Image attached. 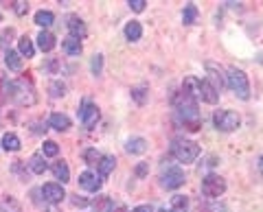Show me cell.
Listing matches in <instances>:
<instances>
[{
	"label": "cell",
	"instance_id": "obj_1",
	"mask_svg": "<svg viewBox=\"0 0 263 212\" xmlns=\"http://www.w3.org/2000/svg\"><path fill=\"white\" fill-rule=\"evenodd\" d=\"M173 105L178 110V114H180V121L187 125V129L191 131H197L202 125V118H200V110H197V98L189 96L187 92H178L173 96Z\"/></svg>",
	"mask_w": 263,
	"mask_h": 212
},
{
	"label": "cell",
	"instance_id": "obj_2",
	"mask_svg": "<svg viewBox=\"0 0 263 212\" xmlns=\"http://www.w3.org/2000/svg\"><path fill=\"white\" fill-rule=\"evenodd\" d=\"M226 83H228V88L241 98V101H248L250 98V83H248V77H246V72L243 70L230 66L228 75H226Z\"/></svg>",
	"mask_w": 263,
	"mask_h": 212
},
{
	"label": "cell",
	"instance_id": "obj_3",
	"mask_svg": "<svg viewBox=\"0 0 263 212\" xmlns=\"http://www.w3.org/2000/svg\"><path fill=\"white\" fill-rule=\"evenodd\" d=\"M7 98H11L13 103L18 105H33L35 103V94H33V88L26 81H9V88H7Z\"/></svg>",
	"mask_w": 263,
	"mask_h": 212
},
{
	"label": "cell",
	"instance_id": "obj_4",
	"mask_svg": "<svg viewBox=\"0 0 263 212\" xmlns=\"http://www.w3.org/2000/svg\"><path fill=\"white\" fill-rule=\"evenodd\" d=\"M171 153H173L178 162L191 164L197 160V155H200V144L193 140H176L173 147H171Z\"/></svg>",
	"mask_w": 263,
	"mask_h": 212
},
{
	"label": "cell",
	"instance_id": "obj_5",
	"mask_svg": "<svg viewBox=\"0 0 263 212\" xmlns=\"http://www.w3.org/2000/svg\"><path fill=\"white\" fill-rule=\"evenodd\" d=\"M213 123L215 127L224 131V134H230V131H235L237 127L241 125V118L237 112H230V110H217L215 116H213Z\"/></svg>",
	"mask_w": 263,
	"mask_h": 212
},
{
	"label": "cell",
	"instance_id": "obj_6",
	"mask_svg": "<svg viewBox=\"0 0 263 212\" xmlns=\"http://www.w3.org/2000/svg\"><path fill=\"white\" fill-rule=\"evenodd\" d=\"M202 193L210 197V199H217V197H222L226 193V180L217 173H208L202 180Z\"/></svg>",
	"mask_w": 263,
	"mask_h": 212
},
{
	"label": "cell",
	"instance_id": "obj_7",
	"mask_svg": "<svg viewBox=\"0 0 263 212\" xmlns=\"http://www.w3.org/2000/svg\"><path fill=\"white\" fill-rule=\"evenodd\" d=\"M79 121H81L83 127H88V129H92L99 123V108L92 101H88V98H83L81 108H79Z\"/></svg>",
	"mask_w": 263,
	"mask_h": 212
},
{
	"label": "cell",
	"instance_id": "obj_8",
	"mask_svg": "<svg viewBox=\"0 0 263 212\" xmlns=\"http://www.w3.org/2000/svg\"><path fill=\"white\" fill-rule=\"evenodd\" d=\"M160 184H162V188H167V190H176V188H180L182 184H184V173H182V169H178V167H169L167 171H162V175H160Z\"/></svg>",
	"mask_w": 263,
	"mask_h": 212
},
{
	"label": "cell",
	"instance_id": "obj_9",
	"mask_svg": "<svg viewBox=\"0 0 263 212\" xmlns=\"http://www.w3.org/2000/svg\"><path fill=\"white\" fill-rule=\"evenodd\" d=\"M42 195H44V199L49 201V203H59L66 197L62 184H44V186H42Z\"/></svg>",
	"mask_w": 263,
	"mask_h": 212
},
{
	"label": "cell",
	"instance_id": "obj_10",
	"mask_svg": "<svg viewBox=\"0 0 263 212\" xmlns=\"http://www.w3.org/2000/svg\"><path fill=\"white\" fill-rule=\"evenodd\" d=\"M206 72H208V79H206V81L213 83L217 90H222V85L226 83V75L222 72L220 66H217L215 62H206Z\"/></svg>",
	"mask_w": 263,
	"mask_h": 212
},
{
	"label": "cell",
	"instance_id": "obj_11",
	"mask_svg": "<svg viewBox=\"0 0 263 212\" xmlns=\"http://www.w3.org/2000/svg\"><path fill=\"white\" fill-rule=\"evenodd\" d=\"M79 186H81L83 190H88V193H97L99 188H101V180L90 173V171H83L81 175H79Z\"/></svg>",
	"mask_w": 263,
	"mask_h": 212
},
{
	"label": "cell",
	"instance_id": "obj_12",
	"mask_svg": "<svg viewBox=\"0 0 263 212\" xmlns=\"http://www.w3.org/2000/svg\"><path fill=\"white\" fill-rule=\"evenodd\" d=\"M200 98L213 105V103H217V98H220V90H217L210 81H206V79H204V81L200 83Z\"/></svg>",
	"mask_w": 263,
	"mask_h": 212
},
{
	"label": "cell",
	"instance_id": "obj_13",
	"mask_svg": "<svg viewBox=\"0 0 263 212\" xmlns=\"http://www.w3.org/2000/svg\"><path fill=\"white\" fill-rule=\"evenodd\" d=\"M66 26H68V31H70V37H77V39L85 37V33H88V31H85L83 20L77 18V16H70L68 22H66Z\"/></svg>",
	"mask_w": 263,
	"mask_h": 212
},
{
	"label": "cell",
	"instance_id": "obj_14",
	"mask_svg": "<svg viewBox=\"0 0 263 212\" xmlns=\"http://www.w3.org/2000/svg\"><path fill=\"white\" fill-rule=\"evenodd\" d=\"M125 151L132 155H141L147 151V140L145 138H129L127 144H125Z\"/></svg>",
	"mask_w": 263,
	"mask_h": 212
},
{
	"label": "cell",
	"instance_id": "obj_15",
	"mask_svg": "<svg viewBox=\"0 0 263 212\" xmlns=\"http://www.w3.org/2000/svg\"><path fill=\"white\" fill-rule=\"evenodd\" d=\"M62 48L66 55H70V57H77V55H81V39H77V37H66L64 42H62Z\"/></svg>",
	"mask_w": 263,
	"mask_h": 212
},
{
	"label": "cell",
	"instance_id": "obj_16",
	"mask_svg": "<svg viewBox=\"0 0 263 212\" xmlns=\"http://www.w3.org/2000/svg\"><path fill=\"white\" fill-rule=\"evenodd\" d=\"M49 127L57 129V131H68L70 129V118L66 116V114H51Z\"/></svg>",
	"mask_w": 263,
	"mask_h": 212
},
{
	"label": "cell",
	"instance_id": "obj_17",
	"mask_svg": "<svg viewBox=\"0 0 263 212\" xmlns=\"http://www.w3.org/2000/svg\"><path fill=\"white\" fill-rule=\"evenodd\" d=\"M200 83H202V79L187 77L184 79V83H182V92H187V94L193 96V98H200Z\"/></svg>",
	"mask_w": 263,
	"mask_h": 212
},
{
	"label": "cell",
	"instance_id": "obj_18",
	"mask_svg": "<svg viewBox=\"0 0 263 212\" xmlns=\"http://www.w3.org/2000/svg\"><path fill=\"white\" fill-rule=\"evenodd\" d=\"M125 37H127L129 42H138V39L143 37V26H141V22L132 20V22L125 24Z\"/></svg>",
	"mask_w": 263,
	"mask_h": 212
},
{
	"label": "cell",
	"instance_id": "obj_19",
	"mask_svg": "<svg viewBox=\"0 0 263 212\" xmlns=\"http://www.w3.org/2000/svg\"><path fill=\"white\" fill-rule=\"evenodd\" d=\"M37 46H39V50H44V52H51L53 48H55V35L49 31H42L37 35Z\"/></svg>",
	"mask_w": 263,
	"mask_h": 212
},
{
	"label": "cell",
	"instance_id": "obj_20",
	"mask_svg": "<svg viewBox=\"0 0 263 212\" xmlns=\"http://www.w3.org/2000/svg\"><path fill=\"white\" fill-rule=\"evenodd\" d=\"M99 177H108L112 171H114V167H116V160L112 155H101V160H99Z\"/></svg>",
	"mask_w": 263,
	"mask_h": 212
},
{
	"label": "cell",
	"instance_id": "obj_21",
	"mask_svg": "<svg viewBox=\"0 0 263 212\" xmlns=\"http://www.w3.org/2000/svg\"><path fill=\"white\" fill-rule=\"evenodd\" d=\"M197 16H200V11H197V7L191 3V5L184 7V11H182V22L187 26H191V24L197 22Z\"/></svg>",
	"mask_w": 263,
	"mask_h": 212
},
{
	"label": "cell",
	"instance_id": "obj_22",
	"mask_svg": "<svg viewBox=\"0 0 263 212\" xmlns=\"http://www.w3.org/2000/svg\"><path fill=\"white\" fill-rule=\"evenodd\" d=\"M18 52H20V55H24V57H33V55H35V46H33V42L26 35L18 39Z\"/></svg>",
	"mask_w": 263,
	"mask_h": 212
},
{
	"label": "cell",
	"instance_id": "obj_23",
	"mask_svg": "<svg viewBox=\"0 0 263 212\" xmlns=\"http://www.w3.org/2000/svg\"><path fill=\"white\" fill-rule=\"evenodd\" d=\"M53 175H55V180H59L62 184L70 182V171L66 167V162H57L55 167H53Z\"/></svg>",
	"mask_w": 263,
	"mask_h": 212
},
{
	"label": "cell",
	"instance_id": "obj_24",
	"mask_svg": "<svg viewBox=\"0 0 263 212\" xmlns=\"http://www.w3.org/2000/svg\"><path fill=\"white\" fill-rule=\"evenodd\" d=\"M3 149L5 151H20V138L16 134H11V131H7L3 136Z\"/></svg>",
	"mask_w": 263,
	"mask_h": 212
},
{
	"label": "cell",
	"instance_id": "obj_25",
	"mask_svg": "<svg viewBox=\"0 0 263 212\" xmlns=\"http://www.w3.org/2000/svg\"><path fill=\"white\" fill-rule=\"evenodd\" d=\"M5 64L9 66L11 70H20L22 68V57H20V52H16V50H7L5 52Z\"/></svg>",
	"mask_w": 263,
	"mask_h": 212
},
{
	"label": "cell",
	"instance_id": "obj_26",
	"mask_svg": "<svg viewBox=\"0 0 263 212\" xmlns=\"http://www.w3.org/2000/svg\"><path fill=\"white\" fill-rule=\"evenodd\" d=\"M29 167H31V171H33V173H35V175H42L44 171L49 169V164H46L44 155H39V153H37V155H33V157H31Z\"/></svg>",
	"mask_w": 263,
	"mask_h": 212
},
{
	"label": "cell",
	"instance_id": "obj_27",
	"mask_svg": "<svg viewBox=\"0 0 263 212\" xmlns=\"http://www.w3.org/2000/svg\"><path fill=\"white\" fill-rule=\"evenodd\" d=\"M53 22H55V16H53V13L51 11H37L35 13V24L37 26H44V29H46V26H51Z\"/></svg>",
	"mask_w": 263,
	"mask_h": 212
},
{
	"label": "cell",
	"instance_id": "obj_28",
	"mask_svg": "<svg viewBox=\"0 0 263 212\" xmlns=\"http://www.w3.org/2000/svg\"><path fill=\"white\" fill-rule=\"evenodd\" d=\"M187 208H189V199L184 195L171 197V212H184Z\"/></svg>",
	"mask_w": 263,
	"mask_h": 212
},
{
	"label": "cell",
	"instance_id": "obj_29",
	"mask_svg": "<svg viewBox=\"0 0 263 212\" xmlns=\"http://www.w3.org/2000/svg\"><path fill=\"white\" fill-rule=\"evenodd\" d=\"M83 160H85V164H90V167H97L99 160H101V153H99L97 149H88L83 153Z\"/></svg>",
	"mask_w": 263,
	"mask_h": 212
},
{
	"label": "cell",
	"instance_id": "obj_30",
	"mask_svg": "<svg viewBox=\"0 0 263 212\" xmlns=\"http://www.w3.org/2000/svg\"><path fill=\"white\" fill-rule=\"evenodd\" d=\"M49 90H51V96H53V98H59V96L66 94V85H64L62 81H53Z\"/></svg>",
	"mask_w": 263,
	"mask_h": 212
},
{
	"label": "cell",
	"instance_id": "obj_31",
	"mask_svg": "<svg viewBox=\"0 0 263 212\" xmlns=\"http://www.w3.org/2000/svg\"><path fill=\"white\" fill-rule=\"evenodd\" d=\"M42 149H44V155H46V157H55V155L59 153V147H57V142H53V140H46Z\"/></svg>",
	"mask_w": 263,
	"mask_h": 212
},
{
	"label": "cell",
	"instance_id": "obj_32",
	"mask_svg": "<svg viewBox=\"0 0 263 212\" xmlns=\"http://www.w3.org/2000/svg\"><path fill=\"white\" fill-rule=\"evenodd\" d=\"M90 68H92V75H101V70H103V55H95V57H92Z\"/></svg>",
	"mask_w": 263,
	"mask_h": 212
},
{
	"label": "cell",
	"instance_id": "obj_33",
	"mask_svg": "<svg viewBox=\"0 0 263 212\" xmlns=\"http://www.w3.org/2000/svg\"><path fill=\"white\" fill-rule=\"evenodd\" d=\"M0 212H20L18 201H13V199L3 201V203H0Z\"/></svg>",
	"mask_w": 263,
	"mask_h": 212
},
{
	"label": "cell",
	"instance_id": "obj_34",
	"mask_svg": "<svg viewBox=\"0 0 263 212\" xmlns=\"http://www.w3.org/2000/svg\"><path fill=\"white\" fill-rule=\"evenodd\" d=\"M145 90H147V88H145V85H141V88H134V90H132V96H134L136 98V103H145Z\"/></svg>",
	"mask_w": 263,
	"mask_h": 212
},
{
	"label": "cell",
	"instance_id": "obj_35",
	"mask_svg": "<svg viewBox=\"0 0 263 212\" xmlns=\"http://www.w3.org/2000/svg\"><path fill=\"white\" fill-rule=\"evenodd\" d=\"M129 9L132 11H136V13H141V11H145V5H147V3H145V0H129Z\"/></svg>",
	"mask_w": 263,
	"mask_h": 212
},
{
	"label": "cell",
	"instance_id": "obj_36",
	"mask_svg": "<svg viewBox=\"0 0 263 212\" xmlns=\"http://www.w3.org/2000/svg\"><path fill=\"white\" fill-rule=\"evenodd\" d=\"M7 88H9V81H7V77L3 75V70H0V98L7 96Z\"/></svg>",
	"mask_w": 263,
	"mask_h": 212
},
{
	"label": "cell",
	"instance_id": "obj_37",
	"mask_svg": "<svg viewBox=\"0 0 263 212\" xmlns=\"http://www.w3.org/2000/svg\"><path fill=\"white\" fill-rule=\"evenodd\" d=\"M13 9H16L18 16H24V13L29 11V5L22 3V0H18V3H13Z\"/></svg>",
	"mask_w": 263,
	"mask_h": 212
},
{
	"label": "cell",
	"instance_id": "obj_38",
	"mask_svg": "<svg viewBox=\"0 0 263 212\" xmlns=\"http://www.w3.org/2000/svg\"><path fill=\"white\" fill-rule=\"evenodd\" d=\"M136 175H138V177H145V175H147V164H138V167H136Z\"/></svg>",
	"mask_w": 263,
	"mask_h": 212
},
{
	"label": "cell",
	"instance_id": "obj_39",
	"mask_svg": "<svg viewBox=\"0 0 263 212\" xmlns=\"http://www.w3.org/2000/svg\"><path fill=\"white\" fill-rule=\"evenodd\" d=\"M132 212H154V208H151V206H136Z\"/></svg>",
	"mask_w": 263,
	"mask_h": 212
},
{
	"label": "cell",
	"instance_id": "obj_40",
	"mask_svg": "<svg viewBox=\"0 0 263 212\" xmlns=\"http://www.w3.org/2000/svg\"><path fill=\"white\" fill-rule=\"evenodd\" d=\"M259 171H261V173H263V157H261V160H259Z\"/></svg>",
	"mask_w": 263,
	"mask_h": 212
},
{
	"label": "cell",
	"instance_id": "obj_41",
	"mask_svg": "<svg viewBox=\"0 0 263 212\" xmlns=\"http://www.w3.org/2000/svg\"><path fill=\"white\" fill-rule=\"evenodd\" d=\"M162 212H167V210H162ZM169 212H171V210H169Z\"/></svg>",
	"mask_w": 263,
	"mask_h": 212
},
{
	"label": "cell",
	"instance_id": "obj_42",
	"mask_svg": "<svg viewBox=\"0 0 263 212\" xmlns=\"http://www.w3.org/2000/svg\"><path fill=\"white\" fill-rule=\"evenodd\" d=\"M0 20H3V16H0Z\"/></svg>",
	"mask_w": 263,
	"mask_h": 212
}]
</instances>
